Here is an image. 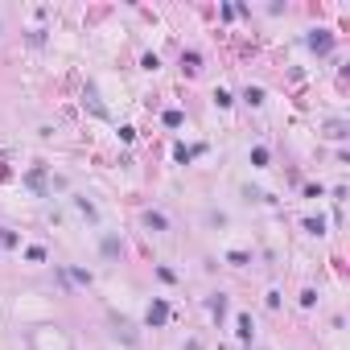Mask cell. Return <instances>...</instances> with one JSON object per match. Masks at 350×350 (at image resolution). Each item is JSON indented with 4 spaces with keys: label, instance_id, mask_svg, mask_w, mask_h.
I'll use <instances>...</instances> for the list:
<instances>
[{
    "label": "cell",
    "instance_id": "8fae6325",
    "mask_svg": "<svg viewBox=\"0 0 350 350\" xmlns=\"http://www.w3.org/2000/svg\"><path fill=\"white\" fill-rule=\"evenodd\" d=\"M186 350H202V342H190V346H186Z\"/></svg>",
    "mask_w": 350,
    "mask_h": 350
},
{
    "label": "cell",
    "instance_id": "52a82bcc",
    "mask_svg": "<svg viewBox=\"0 0 350 350\" xmlns=\"http://www.w3.org/2000/svg\"><path fill=\"white\" fill-rule=\"evenodd\" d=\"M251 165H268V148H251Z\"/></svg>",
    "mask_w": 350,
    "mask_h": 350
},
{
    "label": "cell",
    "instance_id": "3957f363",
    "mask_svg": "<svg viewBox=\"0 0 350 350\" xmlns=\"http://www.w3.org/2000/svg\"><path fill=\"white\" fill-rule=\"evenodd\" d=\"M25 182H29V186H33L37 194H46V178H42V169H33V173H29V178H25Z\"/></svg>",
    "mask_w": 350,
    "mask_h": 350
},
{
    "label": "cell",
    "instance_id": "8992f818",
    "mask_svg": "<svg viewBox=\"0 0 350 350\" xmlns=\"http://www.w3.org/2000/svg\"><path fill=\"white\" fill-rule=\"evenodd\" d=\"M251 334H256V329H251V317H239V338L251 342Z\"/></svg>",
    "mask_w": 350,
    "mask_h": 350
},
{
    "label": "cell",
    "instance_id": "6da1fadb",
    "mask_svg": "<svg viewBox=\"0 0 350 350\" xmlns=\"http://www.w3.org/2000/svg\"><path fill=\"white\" fill-rule=\"evenodd\" d=\"M165 321H169V305L165 301H152L148 305V325H165Z\"/></svg>",
    "mask_w": 350,
    "mask_h": 350
},
{
    "label": "cell",
    "instance_id": "5b68a950",
    "mask_svg": "<svg viewBox=\"0 0 350 350\" xmlns=\"http://www.w3.org/2000/svg\"><path fill=\"white\" fill-rule=\"evenodd\" d=\"M210 313H215V317H223V313H227V297H223V293H219V297H210Z\"/></svg>",
    "mask_w": 350,
    "mask_h": 350
},
{
    "label": "cell",
    "instance_id": "30bf717a",
    "mask_svg": "<svg viewBox=\"0 0 350 350\" xmlns=\"http://www.w3.org/2000/svg\"><path fill=\"white\" fill-rule=\"evenodd\" d=\"M329 136H346V124L342 120H329Z\"/></svg>",
    "mask_w": 350,
    "mask_h": 350
},
{
    "label": "cell",
    "instance_id": "7a4b0ae2",
    "mask_svg": "<svg viewBox=\"0 0 350 350\" xmlns=\"http://www.w3.org/2000/svg\"><path fill=\"white\" fill-rule=\"evenodd\" d=\"M309 46H313V50H321V54H325V50H329V46H334V37H329V33H325V29H317V33H313V37H309Z\"/></svg>",
    "mask_w": 350,
    "mask_h": 350
},
{
    "label": "cell",
    "instance_id": "9c48e42d",
    "mask_svg": "<svg viewBox=\"0 0 350 350\" xmlns=\"http://www.w3.org/2000/svg\"><path fill=\"white\" fill-rule=\"evenodd\" d=\"M243 99H247V103H260V99H264V91H260V87H247V95H243Z\"/></svg>",
    "mask_w": 350,
    "mask_h": 350
},
{
    "label": "cell",
    "instance_id": "ba28073f",
    "mask_svg": "<svg viewBox=\"0 0 350 350\" xmlns=\"http://www.w3.org/2000/svg\"><path fill=\"white\" fill-rule=\"evenodd\" d=\"M103 256H120V239H103Z\"/></svg>",
    "mask_w": 350,
    "mask_h": 350
},
{
    "label": "cell",
    "instance_id": "277c9868",
    "mask_svg": "<svg viewBox=\"0 0 350 350\" xmlns=\"http://www.w3.org/2000/svg\"><path fill=\"white\" fill-rule=\"evenodd\" d=\"M144 223H148L152 231H165V215H157V210H148V215H144Z\"/></svg>",
    "mask_w": 350,
    "mask_h": 350
}]
</instances>
